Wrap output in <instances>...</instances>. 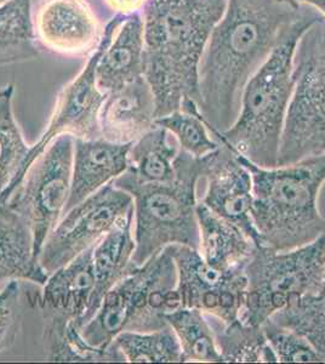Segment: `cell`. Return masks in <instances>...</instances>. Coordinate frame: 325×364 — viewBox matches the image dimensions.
Returning <instances> with one entry per match:
<instances>
[{
	"label": "cell",
	"mask_w": 325,
	"mask_h": 364,
	"mask_svg": "<svg viewBox=\"0 0 325 364\" xmlns=\"http://www.w3.org/2000/svg\"><path fill=\"white\" fill-rule=\"evenodd\" d=\"M305 5L304 13L247 80L238 114L230 128L218 132L206 123L218 142L265 168L278 166L282 134L295 87L294 56L297 43L309 27L323 18L316 9Z\"/></svg>",
	"instance_id": "3957f363"
},
{
	"label": "cell",
	"mask_w": 325,
	"mask_h": 364,
	"mask_svg": "<svg viewBox=\"0 0 325 364\" xmlns=\"http://www.w3.org/2000/svg\"><path fill=\"white\" fill-rule=\"evenodd\" d=\"M166 248L176 265L181 307L197 309L225 324L239 321L247 291L244 266L216 269L203 259L198 249L186 245Z\"/></svg>",
	"instance_id": "7c38bea8"
},
{
	"label": "cell",
	"mask_w": 325,
	"mask_h": 364,
	"mask_svg": "<svg viewBox=\"0 0 325 364\" xmlns=\"http://www.w3.org/2000/svg\"><path fill=\"white\" fill-rule=\"evenodd\" d=\"M32 22L39 48L63 58H90L105 32L87 0H39Z\"/></svg>",
	"instance_id": "5bb4252c"
},
{
	"label": "cell",
	"mask_w": 325,
	"mask_h": 364,
	"mask_svg": "<svg viewBox=\"0 0 325 364\" xmlns=\"http://www.w3.org/2000/svg\"><path fill=\"white\" fill-rule=\"evenodd\" d=\"M203 161L206 191L201 203L220 218L237 225L260 245L259 235L251 218L252 178L239 154L220 142V147Z\"/></svg>",
	"instance_id": "9a60e30c"
},
{
	"label": "cell",
	"mask_w": 325,
	"mask_h": 364,
	"mask_svg": "<svg viewBox=\"0 0 325 364\" xmlns=\"http://www.w3.org/2000/svg\"><path fill=\"white\" fill-rule=\"evenodd\" d=\"M113 16L129 17L144 13L149 0H101Z\"/></svg>",
	"instance_id": "1f68e13d"
},
{
	"label": "cell",
	"mask_w": 325,
	"mask_h": 364,
	"mask_svg": "<svg viewBox=\"0 0 325 364\" xmlns=\"http://www.w3.org/2000/svg\"><path fill=\"white\" fill-rule=\"evenodd\" d=\"M177 269L164 248L136 265L103 298L94 317L80 329L82 339L107 348L123 331H153L169 326L165 316L181 307Z\"/></svg>",
	"instance_id": "8992f818"
},
{
	"label": "cell",
	"mask_w": 325,
	"mask_h": 364,
	"mask_svg": "<svg viewBox=\"0 0 325 364\" xmlns=\"http://www.w3.org/2000/svg\"><path fill=\"white\" fill-rule=\"evenodd\" d=\"M14 94L13 83L0 87V204L4 203L25 176L26 161L32 149L14 114Z\"/></svg>",
	"instance_id": "603a6c76"
},
{
	"label": "cell",
	"mask_w": 325,
	"mask_h": 364,
	"mask_svg": "<svg viewBox=\"0 0 325 364\" xmlns=\"http://www.w3.org/2000/svg\"><path fill=\"white\" fill-rule=\"evenodd\" d=\"M99 122L101 137L115 144H132L156 125V101L144 75L106 94Z\"/></svg>",
	"instance_id": "2e32d148"
},
{
	"label": "cell",
	"mask_w": 325,
	"mask_h": 364,
	"mask_svg": "<svg viewBox=\"0 0 325 364\" xmlns=\"http://www.w3.org/2000/svg\"><path fill=\"white\" fill-rule=\"evenodd\" d=\"M228 0H149L142 13L144 75L156 101V119L201 104L199 66Z\"/></svg>",
	"instance_id": "7a4b0ae2"
},
{
	"label": "cell",
	"mask_w": 325,
	"mask_h": 364,
	"mask_svg": "<svg viewBox=\"0 0 325 364\" xmlns=\"http://www.w3.org/2000/svg\"><path fill=\"white\" fill-rule=\"evenodd\" d=\"M294 79L278 166L325 154L324 18L309 27L297 43Z\"/></svg>",
	"instance_id": "ba28073f"
},
{
	"label": "cell",
	"mask_w": 325,
	"mask_h": 364,
	"mask_svg": "<svg viewBox=\"0 0 325 364\" xmlns=\"http://www.w3.org/2000/svg\"><path fill=\"white\" fill-rule=\"evenodd\" d=\"M244 272L247 291L239 319L250 326H262L292 300L323 291L325 235L289 250L256 245Z\"/></svg>",
	"instance_id": "52a82bcc"
},
{
	"label": "cell",
	"mask_w": 325,
	"mask_h": 364,
	"mask_svg": "<svg viewBox=\"0 0 325 364\" xmlns=\"http://www.w3.org/2000/svg\"><path fill=\"white\" fill-rule=\"evenodd\" d=\"M239 157L252 178L251 218L260 245L289 250L324 236L318 199L325 183V154L272 168Z\"/></svg>",
	"instance_id": "277c9868"
},
{
	"label": "cell",
	"mask_w": 325,
	"mask_h": 364,
	"mask_svg": "<svg viewBox=\"0 0 325 364\" xmlns=\"http://www.w3.org/2000/svg\"><path fill=\"white\" fill-rule=\"evenodd\" d=\"M323 291H325V283H324V289H323Z\"/></svg>",
	"instance_id": "e575fe53"
},
{
	"label": "cell",
	"mask_w": 325,
	"mask_h": 364,
	"mask_svg": "<svg viewBox=\"0 0 325 364\" xmlns=\"http://www.w3.org/2000/svg\"><path fill=\"white\" fill-rule=\"evenodd\" d=\"M208 316V315H206ZM214 331L218 351L227 363H278L268 343L262 326L242 322L225 324L208 316Z\"/></svg>",
	"instance_id": "d4e9b609"
},
{
	"label": "cell",
	"mask_w": 325,
	"mask_h": 364,
	"mask_svg": "<svg viewBox=\"0 0 325 364\" xmlns=\"http://www.w3.org/2000/svg\"><path fill=\"white\" fill-rule=\"evenodd\" d=\"M49 278L34 254L33 237L20 216L0 204V286L31 281L44 286Z\"/></svg>",
	"instance_id": "ffe728a7"
},
{
	"label": "cell",
	"mask_w": 325,
	"mask_h": 364,
	"mask_svg": "<svg viewBox=\"0 0 325 364\" xmlns=\"http://www.w3.org/2000/svg\"><path fill=\"white\" fill-rule=\"evenodd\" d=\"M73 154L75 137L62 135L55 139L3 203L28 226L38 260L70 198Z\"/></svg>",
	"instance_id": "9c48e42d"
},
{
	"label": "cell",
	"mask_w": 325,
	"mask_h": 364,
	"mask_svg": "<svg viewBox=\"0 0 325 364\" xmlns=\"http://www.w3.org/2000/svg\"><path fill=\"white\" fill-rule=\"evenodd\" d=\"M199 252L216 269L243 267L256 243L237 225L214 214L204 204L197 205Z\"/></svg>",
	"instance_id": "44dd1931"
},
{
	"label": "cell",
	"mask_w": 325,
	"mask_h": 364,
	"mask_svg": "<svg viewBox=\"0 0 325 364\" xmlns=\"http://www.w3.org/2000/svg\"><path fill=\"white\" fill-rule=\"evenodd\" d=\"M154 124L168 130L176 139L180 149L192 157L204 158L220 147L194 100H185L180 111L156 118Z\"/></svg>",
	"instance_id": "4316f807"
},
{
	"label": "cell",
	"mask_w": 325,
	"mask_h": 364,
	"mask_svg": "<svg viewBox=\"0 0 325 364\" xmlns=\"http://www.w3.org/2000/svg\"><path fill=\"white\" fill-rule=\"evenodd\" d=\"M268 321L309 340L325 362V291L292 300Z\"/></svg>",
	"instance_id": "f1b7e54d"
},
{
	"label": "cell",
	"mask_w": 325,
	"mask_h": 364,
	"mask_svg": "<svg viewBox=\"0 0 325 364\" xmlns=\"http://www.w3.org/2000/svg\"><path fill=\"white\" fill-rule=\"evenodd\" d=\"M130 363H182L180 343L170 326L153 331H123L114 339Z\"/></svg>",
	"instance_id": "83f0119b"
},
{
	"label": "cell",
	"mask_w": 325,
	"mask_h": 364,
	"mask_svg": "<svg viewBox=\"0 0 325 364\" xmlns=\"http://www.w3.org/2000/svg\"><path fill=\"white\" fill-rule=\"evenodd\" d=\"M181 348L183 362L221 363L214 331L208 316L188 307H179L165 316Z\"/></svg>",
	"instance_id": "484cf974"
},
{
	"label": "cell",
	"mask_w": 325,
	"mask_h": 364,
	"mask_svg": "<svg viewBox=\"0 0 325 364\" xmlns=\"http://www.w3.org/2000/svg\"><path fill=\"white\" fill-rule=\"evenodd\" d=\"M297 1H300V3H304V4L309 5V6L316 9L325 20V0H297Z\"/></svg>",
	"instance_id": "d6a6232c"
},
{
	"label": "cell",
	"mask_w": 325,
	"mask_h": 364,
	"mask_svg": "<svg viewBox=\"0 0 325 364\" xmlns=\"http://www.w3.org/2000/svg\"><path fill=\"white\" fill-rule=\"evenodd\" d=\"M130 145L102 137L75 139L70 198L63 214L127 171Z\"/></svg>",
	"instance_id": "e0dca14e"
},
{
	"label": "cell",
	"mask_w": 325,
	"mask_h": 364,
	"mask_svg": "<svg viewBox=\"0 0 325 364\" xmlns=\"http://www.w3.org/2000/svg\"><path fill=\"white\" fill-rule=\"evenodd\" d=\"M144 33L142 14L124 17L100 56L96 82L107 94L144 75Z\"/></svg>",
	"instance_id": "ac0fdd59"
},
{
	"label": "cell",
	"mask_w": 325,
	"mask_h": 364,
	"mask_svg": "<svg viewBox=\"0 0 325 364\" xmlns=\"http://www.w3.org/2000/svg\"><path fill=\"white\" fill-rule=\"evenodd\" d=\"M132 209V196L110 182L62 215L41 249V267L51 274L70 264L106 236Z\"/></svg>",
	"instance_id": "30bf717a"
},
{
	"label": "cell",
	"mask_w": 325,
	"mask_h": 364,
	"mask_svg": "<svg viewBox=\"0 0 325 364\" xmlns=\"http://www.w3.org/2000/svg\"><path fill=\"white\" fill-rule=\"evenodd\" d=\"M132 224L134 209L122 218L119 223L94 247L92 262L95 273V288L91 298L90 307L85 316L84 326L97 312L108 291L136 266L132 261L136 248L132 235Z\"/></svg>",
	"instance_id": "d6986e66"
},
{
	"label": "cell",
	"mask_w": 325,
	"mask_h": 364,
	"mask_svg": "<svg viewBox=\"0 0 325 364\" xmlns=\"http://www.w3.org/2000/svg\"><path fill=\"white\" fill-rule=\"evenodd\" d=\"M32 9V0H8L0 5V67L26 63L39 55Z\"/></svg>",
	"instance_id": "cb8c5ba5"
},
{
	"label": "cell",
	"mask_w": 325,
	"mask_h": 364,
	"mask_svg": "<svg viewBox=\"0 0 325 364\" xmlns=\"http://www.w3.org/2000/svg\"><path fill=\"white\" fill-rule=\"evenodd\" d=\"M265 336L275 352L277 362L302 363V362H324L309 340L297 331L282 327L267 321L262 324Z\"/></svg>",
	"instance_id": "f546056e"
},
{
	"label": "cell",
	"mask_w": 325,
	"mask_h": 364,
	"mask_svg": "<svg viewBox=\"0 0 325 364\" xmlns=\"http://www.w3.org/2000/svg\"><path fill=\"white\" fill-rule=\"evenodd\" d=\"M124 17L113 16L105 26L102 42L95 53L87 58L82 70L66 87L58 92L54 111L51 113L46 132L41 134L37 144L32 146L26 161L25 175L29 166L41 156L50 144L62 135H70L75 139H100V111L106 94L100 90L96 82V66L100 56L115 29Z\"/></svg>",
	"instance_id": "8fae6325"
},
{
	"label": "cell",
	"mask_w": 325,
	"mask_h": 364,
	"mask_svg": "<svg viewBox=\"0 0 325 364\" xmlns=\"http://www.w3.org/2000/svg\"><path fill=\"white\" fill-rule=\"evenodd\" d=\"M94 247L49 274L43 293L33 300L44 321L43 341L46 350L60 345L66 339L70 328L82 329L85 323L95 288Z\"/></svg>",
	"instance_id": "4fadbf2b"
},
{
	"label": "cell",
	"mask_w": 325,
	"mask_h": 364,
	"mask_svg": "<svg viewBox=\"0 0 325 364\" xmlns=\"http://www.w3.org/2000/svg\"><path fill=\"white\" fill-rule=\"evenodd\" d=\"M21 291L16 279L5 283L0 289V355L11 348L16 339Z\"/></svg>",
	"instance_id": "4dcf8cb0"
},
{
	"label": "cell",
	"mask_w": 325,
	"mask_h": 364,
	"mask_svg": "<svg viewBox=\"0 0 325 364\" xmlns=\"http://www.w3.org/2000/svg\"><path fill=\"white\" fill-rule=\"evenodd\" d=\"M297 0H228L211 32L199 66V108L218 132L238 114L247 80L304 13Z\"/></svg>",
	"instance_id": "6da1fadb"
},
{
	"label": "cell",
	"mask_w": 325,
	"mask_h": 364,
	"mask_svg": "<svg viewBox=\"0 0 325 364\" xmlns=\"http://www.w3.org/2000/svg\"><path fill=\"white\" fill-rule=\"evenodd\" d=\"M6 1H8V0H0V5L4 4V3H6Z\"/></svg>",
	"instance_id": "836d02e7"
},
{
	"label": "cell",
	"mask_w": 325,
	"mask_h": 364,
	"mask_svg": "<svg viewBox=\"0 0 325 364\" xmlns=\"http://www.w3.org/2000/svg\"><path fill=\"white\" fill-rule=\"evenodd\" d=\"M180 152L176 139L154 125L134 141L128 154V169L117 178L135 183H161L175 178V161Z\"/></svg>",
	"instance_id": "7402d4cb"
},
{
	"label": "cell",
	"mask_w": 325,
	"mask_h": 364,
	"mask_svg": "<svg viewBox=\"0 0 325 364\" xmlns=\"http://www.w3.org/2000/svg\"><path fill=\"white\" fill-rule=\"evenodd\" d=\"M175 171L171 181L161 183L113 181L132 197L136 245L132 261L137 266L170 245L199 249L196 191L203 178L204 161L180 149Z\"/></svg>",
	"instance_id": "5b68a950"
}]
</instances>
